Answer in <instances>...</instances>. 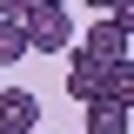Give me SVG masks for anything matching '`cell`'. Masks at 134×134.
<instances>
[{"label":"cell","mask_w":134,"mask_h":134,"mask_svg":"<svg viewBox=\"0 0 134 134\" xmlns=\"http://www.w3.org/2000/svg\"><path fill=\"white\" fill-rule=\"evenodd\" d=\"M27 60V34H20V20H0V67Z\"/></svg>","instance_id":"6"},{"label":"cell","mask_w":134,"mask_h":134,"mask_svg":"<svg viewBox=\"0 0 134 134\" xmlns=\"http://www.w3.org/2000/svg\"><path fill=\"white\" fill-rule=\"evenodd\" d=\"M40 127V100L27 87H0V134H34Z\"/></svg>","instance_id":"3"},{"label":"cell","mask_w":134,"mask_h":134,"mask_svg":"<svg viewBox=\"0 0 134 134\" xmlns=\"http://www.w3.org/2000/svg\"><path fill=\"white\" fill-rule=\"evenodd\" d=\"M20 34H27V54H60L74 40V14H67L60 0L54 7H27L20 14Z\"/></svg>","instance_id":"1"},{"label":"cell","mask_w":134,"mask_h":134,"mask_svg":"<svg viewBox=\"0 0 134 134\" xmlns=\"http://www.w3.org/2000/svg\"><path fill=\"white\" fill-rule=\"evenodd\" d=\"M100 81H107V67H100L94 54H74V67H67V94L81 100V107H87V100H100Z\"/></svg>","instance_id":"4"},{"label":"cell","mask_w":134,"mask_h":134,"mask_svg":"<svg viewBox=\"0 0 134 134\" xmlns=\"http://www.w3.org/2000/svg\"><path fill=\"white\" fill-rule=\"evenodd\" d=\"M127 27H134V20H127V7H114V14H100L94 27H87V47H81V54H94L100 67L127 60Z\"/></svg>","instance_id":"2"},{"label":"cell","mask_w":134,"mask_h":134,"mask_svg":"<svg viewBox=\"0 0 134 134\" xmlns=\"http://www.w3.org/2000/svg\"><path fill=\"white\" fill-rule=\"evenodd\" d=\"M87 134H127V107L121 100H87Z\"/></svg>","instance_id":"5"}]
</instances>
